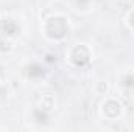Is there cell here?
<instances>
[{
  "mask_svg": "<svg viewBox=\"0 0 134 132\" xmlns=\"http://www.w3.org/2000/svg\"><path fill=\"white\" fill-rule=\"evenodd\" d=\"M39 106L42 107V109H45V110H52L55 106H56V98L52 95V93H47V95H44L41 101H39Z\"/></svg>",
  "mask_w": 134,
  "mask_h": 132,
  "instance_id": "6",
  "label": "cell"
},
{
  "mask_svg": "<svg viewBox=\"0 0 134 132\" xmlns=\"http://www.w3.org/2000/svg\"><path fill=\"white\" fill-rule=\"evenodd\" d=\"M20 31V23L17 22L16 17L13 16H2L0 17V33L2 36H8V37H16Z\"/></svg>",
  "mask_w": 134,
  "mask_h": 132,
  "instance_id": "4",
  "label": "cell"
},
{
  "mask_svg": "<svg viewBox=\"0 0 134 132\" xmlns=\"http://www.w3.org/2000/svg\"><path fill=\"white\" fill-rule=\"evenodd\" d=\"M94 90H95V93L97 95H108V90H109V86H108V82L106 81H98V82H95V87H94Z\"/></svg>",
  "mask_w": 134,
  "mask_h": 132,
  "instance_id": "8",
  "label": "cell"
},
{
  "mask_svg": "<svg viewBox=\"0 0 134 132\" xmlns=\"http://www.w3.org/2000/svg\"><path fill=\"white\" fill-rule=\"evenodd\" d=\"M120 86L125 89V90H130L134 87V71H130L126 75H123L120 78Z\"/></svg>",
  "mask_w": 134,
  "mask_h": 132,
  "instance_id": "7",
  "label": "cell"
},
{
  "mask_svg": "<svg viewBox=\"0 0 134 132\" xmlns=\"http://www.w3.org/2000/svg\"><path fill=\"white\" fill-rule=\"evenodd\" d=\"M125 20H126V25H128V28H130L131 31H134V9H131V11L126 14Z\"/></svg>",
  "mask_w": 134,
  "mask_h": 132,
  "instance_id": "9",
  "label": "cell"
},
{
  "mask_svg": "<svg viewBox=\"0 0 134 132\" xmlns=\"http://www.w3.org/2000/svg\"><path fill=\"white\" fill-rule=\"evenodd\" d=\"M14 45H13V39L8 36H0V55H9L13 53Z\"/></svg>",
  "mask_w": 134,
  "mask_h": 132,
  "instance_id": "5",
  "label": "cell"
},
{
  "mask_svg": "<svg viewBox=\"0 0 134 132\" xmlns=\"http://www.w3.org/2000/svg\"><path fill=\"white\" fill-rule=\"evenodd\" d=\"M67 58H69L72 65L86 67L91 62V59H92V51H91V48L86 44H76V45H73L69 50Z\"/></svg>",
  "mask_w": 134,
  "mask_h": 132,
  "instance_id": "2",
  "label": "cell"
},
{
  "mask_svg": "<svg viewBox=\"0 0 134 132\" xmlns=\"http://www.w3.org/2000/svg\"><path fill=\"white\" fill-rule=\"evenodd\" d=\"M42 33L52 42H63L70 33L69 19L63 14H53L42 23Z\"/></svg>",
  "mask_w": 134,
  "mask_h": 132,
  "instance_id": "1",
  "label": "cell"
},
{
  "mask_svg": "<svg viewBox=\"0 0 134 132\" xmlns=\"http://www.w3.org/2000/svg\"><path fill=\"white\" fill-rule=\"evenodd\" d=\"M100 112L104 118H108V120H115V118H119L120 113H122V104H120V101L117 98L108 97V98H104V101L101 103Z\"/></svg>",
  "mask_w": 134,
  "mask_h": 132,
  "instance_id": "3",
  "label": "cell"
},
{
  "mask_svg": "<svg viewBox=\"0 0 134 132\" xmlns=\"http://www.w3.org/2000/svg\"><path fill=\"white\" fill-rule=\"evenodd\" d=\"M76 2H78V5H87L91 0H76Z\"/></svg>",
  "mask_w": 134,
  "mask_h": 132,
  "instance_id": "10",
  "label": "cell"
}]
</instances>
